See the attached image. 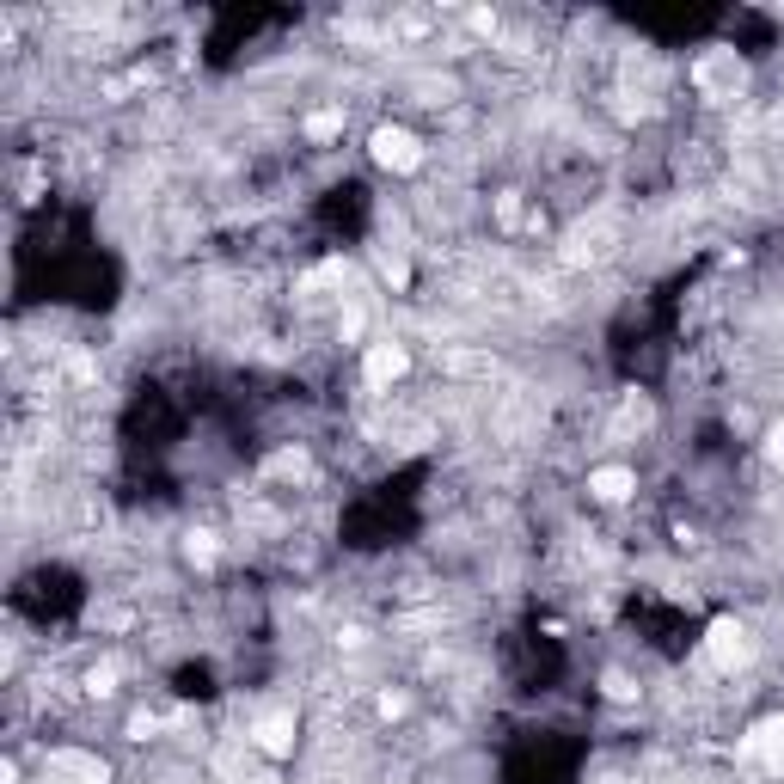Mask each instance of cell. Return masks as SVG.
<instances>
[{
  "mask_svg": "<svg viewBox=\"0 0 784 784\" xmlns=\"http://www.w3.org/2000/svg\"><path fill=\"white\" fill-rule=\"evenodd\" d=\"M748 656H754V637H748V625L717 619V625H711V662H717V668H742Z\"/></svg>",
  "mask_w": 784,
  "mask_h": 784,
  "instance_id": "1",
  "label": "cell"
},
{
  "mask_svg": "<svg viewBox=\"0 0 784 784\" xmlns=\"http://www.w3.org/2000/svg\"><path fill=\"white\" fill-rule=\"evenodd\" d=\"M374 160L392 166V172H411V166L423 160V147H417L411 129H374Z\"/></svg>",
  "mask_w": 784,
  "mask_h": 784,
  "instance_id": "2",
  "label": "cell"
},
{
  "mask_svg": "<svg viewBox=\"0 0 784 784\" xmlns=\"http://www.w3.org/2000/svg\"><path fill=\"white\" fill-rule=\"evenodd\" d=\"M362 374H368V386H392V380L405 374V350H399V343H374L368 362H362Z\"/></svg>",
  "mask_w": 784,
  "mask_h": 784,
  "instance_id": "3",
  "label": "cell"
},
{
  "mask_svg": "<svg viewBox=\"0 0 784 784\" xmlns=\"http://www.w3.org/2000/svg\"><path fill=\"white\" fill-rule=\"evenodd\" d=\"M588 490H595V497H601V503H625V497H631V490H637V478H631L625 466H601L595 478H588Z\"/></svg>",
  "mask_w": 784,
  "mask_h": 784,
  "instance_id": "4",
  "label": "cell"
},
{
  "mask_svg": "<svg viewBox=\"0 0 784 784\" xmlns=\"http://www.w3.org/2000/svg\"><path fill=\"white\" fill-rule=\"evenodd\" d=\"M258 748H264V754H288V748H294V723H288V717H264V723H258Z\"/></svg>",
  "mask_w": 784,
  "mask_h": 784,
  "instance_id": "5",
  "label": "cell"
},
{
  "mask_svg": "<svg viewBox=\"0 0 784 784\" xmlns=\"http://www.w3.org/2000/svg\"><path fill=\"white\" fill-rule=\"evenodd\" d=\"M705 86H742V62H705Z\"/></svg>",
  "mask_w": 784,
  "mask_h": 784,
  "instance_id": "6",
  "label": "cell"
},
{
  "mask_svg": "<svg viewBox=\"0 0 784 784\" xmlns=\"http://www.w3.org/2000/svg\"><path fill=\"white\" fill-rule=\"evenodd\" d=\"M760 748H766V754H772V760H778V766H784V717H778V723H766V729H760Z\"/></svg>",
  "mask_w": 784,
  "mask_h": 784,
  "instance_id": "7",
  "label": "cell"
},
{
  "mask_svg": "<svg viewBox=\"0 0 784 784\" xmlns=\"http://www.w3.org/2000/svg\"><path fill=\"white\" fill-rule=\"evenodd\" d=\"M766 454H772V466H778V472H784V423H778V429H772V441H766Z\"/></svg>",
  "mask_w": 784,
  "mask_h": 784,
  "instance_id": "8",
  "label": "cell"
}]
</instances>
